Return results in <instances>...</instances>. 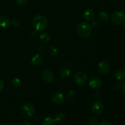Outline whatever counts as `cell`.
Returning <instances> with one entry per match:
<instances>
[{
    "label": "cell",
    "mask_w": 125,
    "mask_h": 125,
    "mask_svg": "<svg viewBox=\"0 0 125 125\" xmlns=\"http://www.w3.org/2000/svg\"><path fill=\"white\" fill-rule=\"evenodd\" d=\"M122 89H123V93L125 94V82L124 83V84H123V85H122Z\"/></svg>",
    "instance_id": "obj_31"
},
{
    "label": "cell",
    "mask_w": 125,
    "mask_h": 125,
    "mask_svg": "<svg viewBox=\"0 0 125 125\" xmlns=\"http://www.w3.org/2000/svg\"><path fill=\"white\" fill-rule=\"evenodd\" d=\"M11 24V21L8 17L6 16H0V27L2 28H7Z\"/></svg>",
    "instance_id": "obj_12"
},
{
    "label": "cell",
    "mask_w": 125,
    "mask_h": 125,
    "mask_svg": "<svg viewBox=\"0 0 125 125\" xmlns=\"http://www.w3.org/2000/svg\"><path fill=\"white\" fill-rule=\"evenodd\" d=\"M77 32L78 35L83 38H87L92 34V28L87 22H81L77 26Z\"/></svg>",
    "instance_id": "obj_2"
},
{
    "label": "cell",
    "mask_w": 125,
    "mask_h": 125,
    "mask_svg": "<svg viewBox=\"0 0 125 125\" xmlns=\"http://www.w3.org/2000/svg\"><path fill=\"white\" fill-rule=\"evenodd\" d=\"M123 27H124L125 29V23H124V24H123Z\"/></svg>",
    "instance_id": "obj_34"
},
{
    "label": "cell",
    "mask_w": 125,
    "mask_h": 125,
    "mask_svg": "<svg viewBox=\"0 0 125 125\" xmlns=\"http://www.w3.org/2000/svg\"><path fill=\"white\" fill-rule=\"evenodd\" d=\"M58 53V50L55 46H51L48 48V54L51 56H55Z\"/></svg>",
    "instance_id": "obj_20"
},
{
    "label": "cell",
    "mask_w": 125,
    "mask_h": 125,
    "mask_svg": "<svg viewBox=\"0 0 125 125\" xmlns=\"http://www.w3.org/2000/svg\"><path fill=\"white\" fill-rule=\"evenodd\" d=\"M74 78L76 83L79 85H84L87 81V76L83 72H77Z\"/></svg>",
    "instance_id": "obj_4"
},
{
    "label": "cell",
    "mask_w": 125,
    "mask_h": 125,
    "mask_svg": "<svg viewBox=\"0 0 125 125\" xmlns=\"http://www.w3.org/2000/svg\"><path fill=\"white\" fill-rule=\"evenodd\" d=\"M123 72H124V73H125V70H123Z\"/></svg>",
    "instance_id": "obj_35"
},
{
    "label": "cell",
    "mask_w": 125,
    "mask_h": 125,
    "mask_svg": "<svg viewBox=\"0 0 125 125\" xmlns=\"http://www.w3.org/2000/svg\"><path fill=\"white\" fill-rule=\"evenodd\" d=\"M115 89H117V90H120L121 88H122V85L120 83H116L115 85Z\"/></svg>",
    "instance_id": "obj_28"
},
{
    "label": "cell",
    "mask_w": 125,
    "mask_h": 125,
    "mask_svg": "<svg viewBox=\"0 0 125 125\" xmlns=\"http://www.w3.org/2000/svg\"><path fill=\"white\" fill-rule=\"evenodd\" d=\"M32 24L34 28L37 31H43L48 26V20L44 16L37 15L32 20Z\"/></svg>",
    "instance_id": "obj_1"
},
{
    "label": "cell",
    "mask_w": 125,
    "mask_h": 125,
    "mask_svg": "<svg viewBox=\"0 0 125 125\" xmlns=\"http://www.w3.org/2000/svg\"><path fill=\"white\" fill-rule=\"evenodd\" d=\"M42 78L43 80L47 83H52L54 79V76L52 72L48 70H44L42 73Z\"/></svg>",
    "instance_id": "obj_10"
},
{
    "label": "cell",
    "mask_w": 125,
    "mask_h": 125,
    "mask_svg": "<svg viewBox=\"0 0 125 125\" xmlns=\"http://www.w3.org/2000/svg\"><path fill=\"white\" fill-rule=\"evenodd\" d=\"M22 114L26 117H31L34 114L35 108L32 104L26 103L22 107Z\"/></svg>",
    "instance_id": "obj_5"
},
{
    "label": "cell",
    "mask_w": 125,
    "mask_h": 125,
    "mask_svg": "<svg viewBox=\"0 0 125 125\" xmlns=\"http://www.w3.org/2000/svg\"><path fill=\"white\" fill-rule=\"evenodd\" d=\"M65 118V116L63 114L59 113L56 115V117L54 118V120L56 122H62L64 120Z\"/></svg>",
    "instance_id": "obj_21"
},
{
    "label": "cell",
    "mask_w": 125,
    "mask_h": 125,
    "mask_svg": "<svg viewBox=\"0 0 125 125\" xmlns=\"http://www.w3.org/2000/svg\"><path fill=\"white\" fill-rule=\"evenodd\" d=\"M95 17V13L94 11L91 9H88L85 10L84 13V18L87 21H91L94 19Z\"/></svg>",
    "instance_id": "obj_11"
},
{
    "label": "cell",
    "mask_w": 125,
    "mask_h": 125,
    "mask_svg": "<svg viewBox=\"0 0 125 125\" xmlns=\"http://www.w3.org/2000/svg\"><path fill=\"white\" fill-rule=\"evenodd\" d=\"M10 125H17L16 124V123H11V124Z\"/></svg>",
    "instance_id": "obj_32"
},
{
    "label": "cell",
    "mask_w": 125,
    "mask_h": 125,
    "mask_svg": "<svg viewBox=\"0 0 125 125\" xmlns=\"http://www.w3.org/2000/svg\"><path fill=\"white\" fill-rule=\"evenodd\" d=\"M59 74L62 78H68L71 74V70L67 67H63L60 70Z\"/></svg>",
    "instance_id": "obj_14"
},
{
    "label": "cell",
    "mask_w": 125,
    "mask_h": 125,
    "mask_svg": "<svg viewBox=\"0 0 125 125\" xmlns=\"http://www.w3.org/2000/svg\"><path fill=\"white\" fill-rule=\"evenodd\" d=\"M98 18L102 21H106L109 20V15L105 11H101L99 13Z\"/></svg>",
    "instance_id": "obj_17"
},
{
    "label": "cell",
    "mask_w": 125,
    "mask_h": 125,
    "mask_svg": "<svg viewBox=\"0 0 125 125\" xmlns=\"http://www.w3.org/2000/svg\"><path fill=\"white\" fill-rule=\"evenodd\" d=\"M39 38H40V40H41L42 42L44 43H46L50 40V35L46 32L41 33L40 36H39Z\"/></svg>",
    "instance_id": "obj_16"
},
{
    "label": "cell",
    "mask_w": 125,
    "mask_h": 125,
    "mask_svg": "<svg viewBox=\"0 0 125 125\" xmlns=\"http://www.w3.org/2000/svg\"><path fill=\"white\" fill-rule=\"evenodd\" d=\"M88 123L90 125H96L99 123V120L96 117H91L89 118Z\"/></svg>",
    "instance_id": "obj_22"
},
{
    "label": "cell",
    "mask_w": 125,
    "mask_h": 125,
    "mask_svg": "<svg viewBox=\"0 0 125 125\" xmlns=\"http://www.w3.org/2000/svg\"><path fill=\"white\" fill-rule=\"evenodd\" d=\"M11 24H12V25L13 26L18 27V26L20 25V21L18 20L15 19L11 22Z\"/></svg>",
    "instance_id": "obj_24"
},
{
    "label": "cell",
    "mask_w": 125,
    "mask_h": 125,
    "mask_svg": "<svg viewBox=\"0 0 125 125\" xmlns=\"http://www.w3.org/2000/svg\"><path fill=\"white\" fill-rule=\"evenodd\" d=\"M104 106L101 101H96L92 104L91 106V111L94 114L98 115L103 112Z\"/></svg>",
    "instance_id": "obj_6"
},
{
    "label": "cell",
    "mask_w": 125,
    "mask_h": 125,
    "mask_svg": "<svg viewBox=\"0 0 125 125\" xmlns=\"http://www.w3.org/2000/svg\"><path fill=\"white\" fill-rule=\"evenodd\" d=\"M43 51H44V49L43 48L42 46H39V48H38V51H39L40 53H42V52H43Z\"/></svg>",
    "instance_id": "obj_30"
},
{
    "label": "cell",
    "mask_w": 125,
    "mask_h": 125,
    "mask_svg": "<svg viewBox=\"0 0 125 125\" xmlns=\"http://www.w3.org/2000/svg\"><path fill=\"white\" fill-rule=\"evenodd\" d=\"M76 95V94L75 91L73 90H69L67 93V96L69 99H73Z\"/></svg>",
    "instance_id": "obj_23"
},
{
    "label": "cell",
    "mask_w": 125,
    "mask_h": 125,
    "mask_svg": "<svg viewBox=\"0 0 125 125\" xmlns=\"http://www.w3.org/2000/svg\"><path fill=\"white\" fill-rule=\"evenodd\" d=\"M111 22L115 25H120L125 20V13L122 10H116L111 16Z\"/></svg>",
    "instance_id": "obj_3"
},
{
    "label": "cell",
    "mask_w": 125,
    "mask_h": 125,
    "mask_svg": "<svg viewBox=\"0 0 125 125\" xmlns=\"http://www.w3.org/2000/svg\"><path fill=\"white\" fill-rule=\"evenodd\" d=\"M89 84L92 89L98 90L102 85V82H101V80L99 78L96 76H94L90 78V80H89Z\"/></svg>",
    "instance_id": "obj_8"
},
{
    "label": "cell",
    "mask_w": 125,
    "mask_h": 125,
    "mask_svg": "<svg viewBox=\"0 0 125 125\" xmlns=\"http://www.w3.org/2000/svg\"><path fill=\"white\" fill-rule=\"evenodd\" d=\"M12 85L15 88H20L22 85V82L19 78H15L12 80Z\"/></svg>",
    "instance_id": "obj_19"
},
{
    "label": "cell",
    "mask_w": 125,
    "mask_h": 125,
    "mask_svg": "<svg viewBox=\"0 0 125 125\" xmlns=\"http://www.w3.org/2000/svg\"><path fill=\"white\" fill-rule=\"evenodd\" d=\"M21 125H31V123L29 122V121L25 120H23L22 122Z\"/></svg>",
    "instance_id": "obj_29"
},
{
    "label": "cell",
    "mask_w": 125,
    "mask_h": 125,
    "mask_svg": "<svg viewBox=\"0 0 125 125\" xmlns=\"http://www.w3.org/2000/svg\"><path fill=\"white\" fill-rule=\"evenodd\" d=\"M110 70H111V64L108 61H103L99 63L98 70L101 74H107L109 72Z\"/></svg>",
    "instance_id": "obj_7"
},
{
    "label": "cell",
    "mask_w": 125,
    "mask_h": 125,
    "mask_svg": "<svg viewBox=\"0 0 125 125\" xmlns=\"http://www.w3.org/2000/svg\"><path fill=\"white\" fill-rule=\"evenodd\" d=\"M43 57L40 54H38L34 56L31 59V63L34 66H39L42 63Z\"/></svg>",
    "instance_id": "obj_13"
},
{
    "label": "cell",
    "mask_w": 125,
    "mask_h": 125,
    "mask_svg": "<svg viewBox=\"0 0 125 125\" xmlns=\"http://www.w3.org/2000/svg\"><path fill=\"white\" fill-rule=\"evenodd\" d=\"M28 0H16V2L20 6H23L27 2Z\"/></svg>",
    "instance_id": "obj_25"
},
{
    "label": "cell",
    "mask_w": 125,
    "mask_h": 125,
    "mask_svg": "<svg viewBox=\"0 0 125 125\" xmlns=\"http://www.w3.org/2000/svg\"><path fill=\"white\" fill-rule=\"evenodd\" d=\"M65 100L64 95L61 92H55L51 96V101L56 104H61Z\"/></svg>",
    "instance_id": "obj_9"
},
{
    "label": "cell",
    "mask_w": 125,
    "mask_h": 125,
    "mask_svg": "<svg viewBox=\"0 0 125 125\" xmlns=\"http://www.w3.org/2000/svg\"><path fill=\"white\" fill-rule=\"evenodd\" d=\"M114 77L116 80L118 81H122L125 78V74L123 70H118L115 72L114 74Z\"/></svg>",
    "instance_id": "obj_15"
},
{
    "label": "cell",
    "mask_w": 125,
    "mask_h": 125,
    "mask_svg": "<svg viewBox=\"0 0 125 125\" xmlns=\"http://www.w3.org/2000/svg\"><path fill=\"white\" fill-rule=\"evenodd\" d=\"M0 125H6L4 124V123H1V124H0Z\"/></svg>",
    "instance_id": "obj_33"
},
{
    "label": "cell",
    "mask_w": 125,
    "mask_h": 125,
    "mask_svg": "<svg viewBox=\"0 0 125 125\" xmlns=\"http://www.w3.org/2000/svg\"><path fill=\"white\" fill-rule=\"evenodd\" d=\"M4 87V84L3 81L2 80L1 78H0V92L3 90Z\"/></svg>",
    "instance_id": "obj_27"
},
{
    "label": "cell",
    "mask_w": 125,
    "mask_h": 125,
    "mask_svg": "<svg viewBox=\"0 0 125 125\" xmlns=\"http://www.w3.org/2000/svg\"><path fill=\"white\" fill-rule=\"evenodd\" d=\"M56 124V121L54 118H52L51 117H46L43 121V125H55Z\"/></svg>",
    "instance_id": "obj_18"
},
{
    "label": "cell",
    "mask_w": 125,
    "mask_h": 125,
    "mask_svg": "<svg viewBox=\"0 0 125 125\" xmlns=\"http://www.w3.org/2000/svg\"><path fill=\"white\" fill-rule=\"evenodd\" d=\"M99 125H113L111 122L108 120H104L101 122Z\"/></svg>",
    "instance_id": "obj_26"
},
{
    "label": "cell",
    "mask_w": 125,
    "mask_h": 125,
    "mask_svg": "<svg viewBox=\"0 0 125 125\" xmlns=\"http://www.w3.org/2000/svg\"><path fill=\"white\" fill-rule=\"evenodd\" d=\"M34 1H38V0H34Z\"/></svg>",
    "instance_id": "obj_36"
}]
</instances>
